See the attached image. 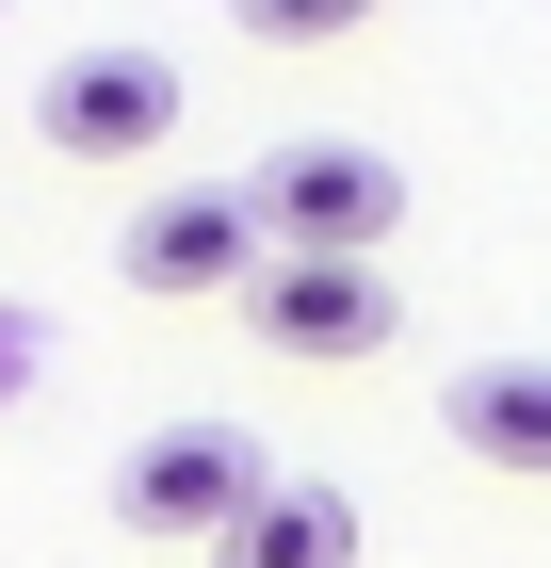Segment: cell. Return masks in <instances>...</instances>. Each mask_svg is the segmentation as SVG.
Returning a JSON list of instances; mask_svg holds the SVG:
<instances>
[{
	"instance_id": "cell-6",
	"label": "cell",
	"mask_w": 551,
	"mask_h": 568,
	"mask_svg": "<svg viewBox=\"0 0 551 568\" xmlns=\"http://www.w3.org/2000/svg\"><path fill=\"white\" fill-rule=\"evenodd\" d=\"M438 438H455L470 471L551 487V357H470L455 390H438Z\"/></svg>"
},
{
	"instance_id": "cell-5",
	"label": "cell",
	"mask_w": 551,
	"mask_h": 568,
	"mask_svg": "<svg viewBox=\"0 0 551 568\" xmlns=\"http://www.w3.org/2000/svg\"><path fill=\"white\" fill-rule=\"evenodd\" d=\"M244 325H259V357H389L406 293H389V261H259Z\"/></svg>"
},
{
	"instance_id": "cell-3",
	"label": "cell",
	"mask_w": 551,
	"mask_h": 568,
	"mask_svg": "<svg viewBox=\"0 0 551 568\" xmlns=\"http://www.w3.org/2000/svg\"><path fill=\"white\" fill-rule=\"evenodd\" d=\"M259 487H276V455H259L244 423H146V438L114 455V520H130V536H195V552H212Z\"/></svg>"
},
{
	"instance_id": "cell-4",
	"label": "cell",
	"mask_w": 551,
	"mask_h": 568,
	"mask_svg": "<svg viewBox=\"0 0 551 568\" xmlns=\"http://www.w3.org/2000/svg\"><path fill=\"white\" fill-rule=\"evenodd\" d=\"M114 276H130V293H163V308L244 293V276H259V212H244V179H163V195H130Z\"/></svg>"
},
{
	"instance_id": "cell-9",
	"label": "cell",
	"mask_w": 551,
	"mask_h": 568,
	"mask_svg": "<svg viewBox=\"0 0 551 568\" xmlns=\"http://www.w3.org/2000/svg\"><path fill=\"white\" fill-rule=\"evenodd\" d=\"M17 374H33V325H17V308H0V390H17Z\"/></svg>"
},
{
	"instance_id": "cell-1",
	"label": "cell",
	"mask_w": 551,
	"mask_h": 568,
	"mask_svg": "<svg viewBox=\"0 0 551 568\" xmlns=\"http://www.w3.org/2000/svg\"><path fill=\"white\" fill-rule=\"evenodd\" d=\"M244 212H259V261H389L406 227V163L357 131H276L244 163Z\"/></svg>"
},
{
	"instance_id": "cell-7",
	"label": "cell",
	"mask_w": 551,
	"mask_h": 568,
	"mask_svg": "<svg viewBox=\"0 0 551 568\" xmlns=\"http://www.w3.org/2000/svg\"><path fill=\"white\" fill-rule=\"evenodd\" d=\"M212 568H357V504L340 487H259L244 520L212 536Z\"/></svg>"
},
{
	"instance_id": "cell-2",
	"label": "cell",
	"mask_w": 551,
	"mask_h": 568,
	"mask_svg": "<svg viewBox=\"0 0 551 568\" xmlns=\"http://www.w3.org/2000/svg\"><path fill=\"white\" fill-rule=\"evenodd\" d=\"M33 131L65 146V163H146V146L178 131V49H146V33L49 49V82H33Z\"/></svg>"
},
{
	"instance_id": "cell-8",
	"label": "cell",
	"mask_w": 551,
	"mask_h": 568,
	"mask_svg": "<svg viewBox=\"0 0 551 568\" xmlns=\"http://www.w3.org/2000/svg\"><path fill=\"white\" fill-rule=\"evenodd\" d=\"M340 17H357V0H244L259 49H308V33H340Z\"/></svg>"
}]
</instances>
